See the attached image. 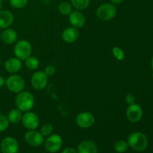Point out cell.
I'll return each mask as SVG.
<instances>
[{
    "label": "cell",
    "instance_id": "obj_9",
    "mask_svg": "<svg viewBox=\"0 0 153 153\" xmlns=\"http://www.w3.org/2000/svg\"><path fill=\"white\" fill-rule=\"evenodd\" d=\"M95 117L91 112L82 111L78 114L76 117V125L82 128H89L95 123Z\"/></svg>",
    "mask_w": 153,
    "mask_h": 153
},
{
    "label": "cell",
    "instance_id": "obj_6",
    "mask_svg": "<svg viewBox=\"0 0 153 153\" xmlns=\"http://www.w3.org/2000/svg\"><path fill=\"white\" fill-rule=\"evenodd\" d=\"M49 82V77L43 70L35 71L31 78L32 88L36 91H43L46 88Z\"/></svg>",
    "mask_w": 153,
    "mask_h": 153
},
{
    "label": "cell",
    "instance_id": "obj_1",
    "mask_svg": "<svg viewBox=\"0 0 153 153\" xmlns=\"http://www.w3.org/2000/svg\"><path fill=\"white\" fill-rule=\"evenodd\" d=\"M15 105L22 113L32 110L35 103L34 97L30 91H22L15 97Z\"/></svg>",
    "mask_w": 153,
    "mask_h": 153
},
{
    "label": "cell",
    "instance_id": "obj_29",
    "mask_svg": "<svg viewBox=\"0 0 153 153\" xmlns=\"http://www.w3.org/2000/svg\"><path fill=\"white\" fill-rule=\"evenodd\" d=\"M125 102L128 105L135 103V97L131 94H128L125 97Z\"/></svg>",
    "mask_w": 153,
    "mask_h": 153
},
{
    "label": "cell",
    "instance_id": "obj_7",
    "mask_svg": "<svg viewBox=\"0 0 153 153\" xmlns=\"http://www.w3.org/2000/svg\"><path fill=\"white\" fill-rule=\"evenodd\" d=\"M40 122L38 115L31 111L23 113L21 120L23 126L28 130L37 129L40 126Z\"/></svg>",
    "mask_w": 153,
    "mask_h": 153
},
{
    "label": "cell",
    "instance_id": "obj_17",
    "mask_svg": "<svg viewBox=\"0 0 153 153\" xmlns=\"http://www.w3.org/2000/svg\"><path fill=\"white\" fill-rule=\"evenodd\" d=\"M17 32L13 28H7L3 29L1 34V40L7 45H12L17 41Z\"/></svg>",
    "mask_w": 153,
    "mask_h": 153
},
{
    "label": "cell",
    "instance_id": "obj_3",
    "mask_svg": "<svg viewBox=\"0 0 153 153\" xmlns=\"http://www.w3.org/2000/svg\"><path fill=\"white\" fill-rule=\"evenodd\" d=\"M32 53V46L28 40L22 39L15 43L13 46V54L15 57L20 59L21 61H25L26 58L31 56Z\"/></svg>",
    "mask_w": 153,
    "mask_h": 153
},
{
    "label": "cell",
    "instance_id": "obj_20",
    "mask_svg": "<svg viewBox=\"0 0 153 153\" xmlns=\"http://www.w3.org/2000/svg\"><path fill=\"white\" fill-rule=\"evenodd\" d=\"M24 61H25V65L26 68L31 71L37 70L40 66V61L38 60V58L35 56H32V55L28 57Z\"/></svg>",
    "mask_w": 153,
    "mask_h": 153
},
{
    "label": "cell",
    "instance_id": "obj_21",
    "mask_svg": "<svg viewBox=\"0 0 153 153\" xmlns=\"http://www.w3.org/2000/svg\"><path fill=\"white\" fill-rule=\"evenodd\" d=\"M91 0H70L71 4L76 10H86L89 7Z\"/></svg>",
    "mask_w": 153,
    "mask_h": 153
},
{
    "label": "cell",
    "instance_id": "obj_14",
    "mask_svg": "<svg viewBox=\"0 0 153 153\" xmlns=\"http://www.w3.org/2000/svg\"><path fill=\"white\" fill-rule=\"evenodd\" d=\"M80 32L79 28L70 26L66 28L61 33V39L67 43H73L79 39Z\"/></svg>",
    "mask_w": 153,
    "mask_h": 153
},
{
    "label": "cell",
    "instance_id": "obj_28",
    "mask_svg": "<svg viewBox=\"0 0 153 153\" xmlns=\"http://www.w3.org/2000/svg\"><path fill=\"white\" fill-rule=\"evenodd\" d=\"M43 71L47 75L48 77H49V76H52L55 74V73H56V68L52 64H49V65H47L45 67Z\"/></svg>",
    "mask_w": 153,
    "mask_h": 153
},
{
    "label": "cell",
    "instance_id": "obj_36",
    "mask_svg": "<svg viewBox=\"0 0 153 153\" xmlns=\"http://www.w3.org/2000/svg\"><path fill=\"white\" fill-rule=\"evenodd\" d=\"M1 57H0V66H1Z\"/></svg>",
    "mask_w": 153,
    "mask_h": 153
},
{
    "label": "cell",
    "instance_id": "obj_19",
    "mask_svg": "<svg viewBox=\"0 0 153 153\" xmlns=\"http://www.w3.org/2000/svg\"><path fill=\"white\" fill-rule=\"evenodd\" d=\"M22 113L20 110L18 108H13L9 111L8 114H7V117L8 119V121L10 123L12 124H16L21 122L22 117Z\"/></svg>",
    "mask_w": 153,
    "mask_h": 153
},
{
    "label": "cell",
    "instance_id": "obj_11",
    "mask_svg": "<svg viewBox=\"0 0 153 153\" xmlns=\"http://www.w3.org/2000/svg\"><path fill=\"white\" fill-rule=\"evenodd\" d=\"M24 139L27 144L34 147L40 146L44 143V137L40 133V131L36 129L28 130L25 133Z\"/></svg>",
    "mask_w": 153,
    "mask_h": 153
},
{
    "label": "cell",
    "instance_id": "obj_25",
    "mask_svg": "<svg viewBox=\"0 0 153 153\" xmlns=\"http://www.w3.org/2000/svg\"><path fill=\"white\" fill-rule=\"evenodd\" d=\"M54 127L49 123H46L43 124L40 128V133L43 134V137H48V136L51 135L53 133Z\"/></svg>",
    "mask_w": 153,
    "mask_h": 153
},
{
    "label": "cell",
    "instance_id": "obj_24",
    "mask_svg": "<svg viewBox=\"0 0 153 153\" xmlns=\"http://www.w3.org/2000/svg\"><path fill=\"white\" fill-rule=\"evenodd\" d=\"M111 52L115 59L117 60L118 61H123L124 58H125V52H124L123 49L119 46H114Z\"/></svg>",
    "mask_w": 153,
    "mask_h": 153
},
{
    "label": "cell",
    "instance_id": "obj_23",
    "mask_svg": "<svg viewBox=\"0 0 153 153\" xmlns=\"http://www.w3.org/2000/svg\"><path fill=\"white\" fill-rule=\"evenodd\" d=\"M128 142L124 140H118L115 142L114 145V150L117 153H123L126 152L128 149Z\"/></svg>",
    "mask_w": 153,
    "mask_h": 153
},
{
    "label": "cell",
    "instance_id": "obj_27",
    "mask_svg": "<svg viewBox=\"0 0 153 153\" xmlns=\"http://www.w3.org/2000/svg\"><path fill=\"white\" fill-rule=\"evenodd\" d=\"M9 125H10V123H9L7 116L2 114H0V132L6 131L8 128Z\"/></svg>",
    "mask_w": 153,
    "mask_h": 153
},
{
    "label": "cell",
    "instance_id": "obj_32",
    "mask_svg": "<svg viewBox=\"0 0 153 153\" xmlns=\"http://www.w3.org/2000/svg\"><path fill=\"white\" fill-rule=\"evenodd\" d=\"M5 86V79L0 75V88Z\"/></svg>",
    "mask_w": 153,
    "mask_h": 153
},
{
    "label": "cell",
    "instance_id": "obj_2",
    "mask_svg": "<svg viewBox=\"0 0 153 153\" xmlns=\"http://www.w3.org/2000/svg\"><path fill=\"white\" fill-rule=\"evenodd\" d=\"M127 142L129 147L137 152H143L148 146L146 135L140 131H135L128 135Z\"/></svg>",
    "mask_w": 153,
    "mask_h": 153
},
{
    "label": "cell",
    "instance_id": "obj_33",
    "mask_svg": "<svg viewBox=\"0 0 153 153\" xmlns=\"http://www.w3.org/2000/svg\"><path fill=\"white\" fill-rule=\"evenodd\" d=\"M2 4H3V1L2 0H0V10L2 8Z\"/></svg>",
    "mask_w": 153,
    "mask_h": 153
},
{
    "label": "cell",
    "instance_id": "obj_22",
    "mask_svg": "<svg viewBox=\"0 0 153 153\" xmlns=\"http://www.w3.org/2000/svg\"><path fill=\"white\" fill-rule=\"evenodd\" d=\"M58 12L63 16H69L70 13L73 11V6L71 3L67 1H61L58 6Z\"/></svg>",
    "mask_w": 153,
    "mask_h": 153
},
{
    "label": "cell",
    "instance_id": "obj_38",
    "mask_svg": "<svg viewBox=\"0 0 153 153\" xmlns=\"http://www.w3.org/2000/svg\"><path fill=\"white\" fill-rule=\"evenodd\" d=\"M43 153H46V152H43Z\"/></svg>",
    "mask_w": 153,
    "mask_h": 153
},
{
    "label": "cell",
    "instance_id": "obj_5",
    "mask_svg": "<svg viewBox=\"0 0 153 153\" xmlns=\"http://www.w3.org/2000/svg\"><path fill=\"white\" fill-rule=\"evenodd\" d=\"M117 14L116 5L111 2L103 3L97 9V16L102 21H110Z\"/></svg>",
    "mask_w": 153,
    "mask_h": 153
},
{
    "label": "cell",
    "instance_id": "obj_34",
    "mask_svg": "<svg viewBox=\"0 0 153 153\" xmlns=\"http://www.w3.org/2000/svg\"><path fill=\"white\" fill-rule=\"evenodd\" d=\"M151 68H152V70L153 72V56H152V59H151Z\"/></svg>",
    "mask_w": 153,
    "mask_h": 153
},
{
    "label": "cell",
    "instance_id": "obj_31",
    "mask_svg": "<svg viewBox=\"0 0 153 153\" xmlns=\"http://www.w3.org/2000/svg\"><path fill=\"white\" fill-rule=\"evenodd\" d=\"M124 0H110V2L112 3L114 5H120V4H122Z\"/></svg>",
    "mask_w": 153,
    "mask_h": 153
},
{
    "label": "cell",
    "instance_id": "obj_10",
    "mask_svg": "<svg viewBox=\"0 0 153 153\" xmlns=\"http://www.w3.org/2000/svg\"><path fill=\"white\" fill-rule=\"evenodd\" d=\"M126 116L131 123H138L143 117V108L137 103L129 105L126 111Z\"/></svg>",
    "mask_w": 153,
    "mask_h": 153
},
{
    "label": "cell",
    "instance_id": "obj_26",
    "mask_svg": "<svg viewBox=\"0 0 153 153\" xmlns=\"http://www.w3.org/2000/svg\"><path fill=\"white\" fill-rule=\"evenodd\" d=\"M9 3L13 8L22 9L28 4V0H9Z\"/></svg>",
    "mask_w": 153,
    "mask_h": 153
},
{
    "label": "cell",
    "instance_id": "obj_18",
    "mask_svg": "<svg viewBox=\"0 0 153 153\" xmlns=\"http://www.w3.org/2000/svg\"><path fill=\"white\" fill-rule=\"evenodd\" d=\"M78 153H98V147L92 140H84L78 146Z\"/></svg>",
    "mask_w": 153,
    "mask_h": 153
},
{
    "label": "cell",
    "instance_id": "obj_16",
    "mask_svg": "<svg viewBox=\"0 0 153 153\" xmlns=\"http://www.w3.org/2000/svg\"><path fill=\"white\" fill-rule=\"evenodd\" d=\"M14 21L13 13L8 10H0V29L10 28Z\"/></svg>",
    "mask_w": 153,
    "mask_h": 153
},
{
    "label": "cell",
    "instance_id": "obj_35",
    "mask_svg": "<svg viewBox=\"0 0 153 153\" xmlns=\"http://www.w3.org/2000/svg\"><path fill=\"white\" fill-rule=\"evenodd\" d=\"M1 29H0V40H1Z\"/></svg>",
    "mask_w": 153,
    "mask_h": 153
},
{
    "label": "cell",
    "instance_id": "obj_4",
    "mask_svg": "<svg viewBox=\"0 0 153 153\" xmlns=\"http://www.w3.org/2000/svg\"><path fill=\"white\" fill-rule=\"evenodd\" d=\"M5 86L10 92L17 94L25 89V79L16 73L11 74L5 79Z\"/></svg>",
    "mask_w": 153,
    "mask_h": 153
},
{
    "label": "cell",
    "instance_id": "obj_13",
    "mask_svg": "<svg viewBox=\"0 0 153 153\" xmlns=\"http://www.w3.org/2000/svg\"><path fill=\"white\" fill-rule=\"evenodd\" d=\"M69 22L71 26L76 28H81L85 25L86 18L82 11L78 10H73L68 16Z\"/></svg>",
    "mask_w": 153,
    "mask_h": 153
},
{
    "label": "cell",
    "instance_id": "obj_8",
    "mask_svg": "<svg viewBox=\"0 0 153 153\" xmlns=\"http://www.w3.org/2000/svg\"><path fill=\"white\" fill-rule=\"evenodd\" d=\"M46 151L50 153H55L60 150L63 146V139L59 134H52L48 136L44 141Z\"/></svg>",
    "mask_w": 153,
    "mask_h": 153
},
{
    "label": "cell",
    "instance_id": "obj_15",
    "mask_svg": "<svg viewBox=\"0 0 153 153\" xmlns=\"http://www.w3.org/2000/svg\"><path fill=\"white\" fill-rule=\"evenodd\" d=\"M22 68V61L16 57L9 58L4 63V69L10 74L17 73Z\"/></svg>",
    "mask_w": 153,
    "mask_h": 153
},
{
    "label": "cell",
    "instance_id": "obj_37",
    "mask_svg": "<svg viewBox=\"0 0 153 153\" xmlns=\"http://www.w3.org/2000/svg\"><path fill=\"white\" fill-rule=\"evenodd\" d=\"M2 1H9V0H2Z\"/></svg>",
    "mask_w": 153,
    "mask_h": 153
},
{
    "label": "cell",
    "instance_id": "obj_30",
    "mask_svg": "<svg viewBox=\"0 0 153 153\" xmlns=\"http://www.w3.org/2000/svg\"><path fill=\"white\" fill-rule=\"evenodd\" d=\"M61 153H78L77 151L72 147H67L64 149Z\"/></svg>",
    "mask_w": 153,
    "mask_h": 153
},
{
    "label": "cell",
    "instance_id": "obj_12",
    "mask_svg": "<svg viewBox=\"0 0 153 153\" xmlns=\"http://www.w3.org/2000/svg\"><path fill=\"white\" fill-rule=\"evenodd\" d=\"M0 148L2 153H18L19 143L16 138L9 136L1 140Z\"/></svg>",
    "mask_w": 153,
    "mask_h": 153
}]
</instances>
